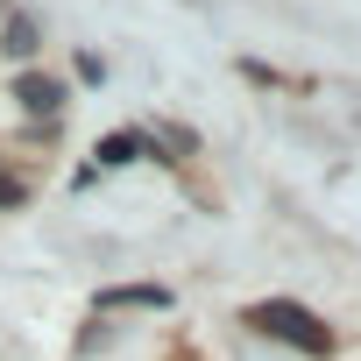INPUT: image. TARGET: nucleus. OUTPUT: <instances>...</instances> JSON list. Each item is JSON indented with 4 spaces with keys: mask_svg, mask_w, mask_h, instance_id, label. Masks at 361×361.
<instances>
[{
    "mask_svg": "<svg viewBox=\"0 0 361 361\" xmlns=\"http://www.w3.org/2000/svg\"><path fill=\"white\" fill-rule=\"evenodd\" d=\"M248 326L269 333V340H290V347H305V354H333L326 319L305 312V305H290V298H262V305H248Z\"/></svg>",
    "mask_w": 361,
    "mask_h": 361,
    "instance_id": "obj_1",
    "label": "nucleus"
},
{
    "mask_svg": "<svg viewBox=\"0 0 361 361\" xmlns=\"http://www.w3.org/2000/svg\"><path fill=\"white\" fill-rule=\"evenodd\" d=\"M99 305H149V312H156V305H170V298H163L156 283H114V290H99Z\"/></svg>",
    "mask_w": 361,
    "mask_h": 361,
    "instance_id": "obj_2",
    "label": "nucleus"
},
{
    "mask_svg": "<svg viewBox=\"0 0 361 361\" xmlns=\"http://www.w3.org/2000/svg\"><path fill=\"white\" fill-rule=\"evenodd\" d=\"M22 99H29V114H50L57 106V85L50 78H22Z\"/></svg>",
    "mask_w": 361,
    "mask_h": 361,
    "instance_id": "obj_3",
    "label": "nucleus"
},
{
    "mask_svg": "<svg viewBox=\"0 0 361 361\" xmlns=\"http://www.w3.org/2000/svg\"><path fill=\"white\" fill-rule=\"evenodd\" d=\"M128 156H142V135H106L99 142V163H128Z\"/></svg>",
    "mask_w": 361,
    "mask_h": 361,
    "instance_id": "obj_4",
    "label": "nucleus"
},
{
    "mask_svg": "<svg viewBox=\"0 0 361 361\" xmlns=\"http://www.w3.org/2000/svg\"><path fill=\"white\" fill-rule=\"evenodd\" d=\"M8 50L29 57V50H36V29H29V22H8Z\"/></svg>",
    "mask_w": 361,
    "mask_h": 361,
    "instance_id": "obj_5",
    "label": "nucleus"
},
{
    "mask_svg": "<svg viewBox=\"0 0 361 361\" xmlns=\"http://www.w3.org/2000/svg\"><path fill=\"white\" fill-rule=\"evenodd\" d=\"M22 199V185H8V177H0V206H15Z\"/></svg>",
    "mask_w": 361,
    "mask_h": 361,
    "instance_id": "obj_6",
    "label": "nucleus"
}]
</instances>
